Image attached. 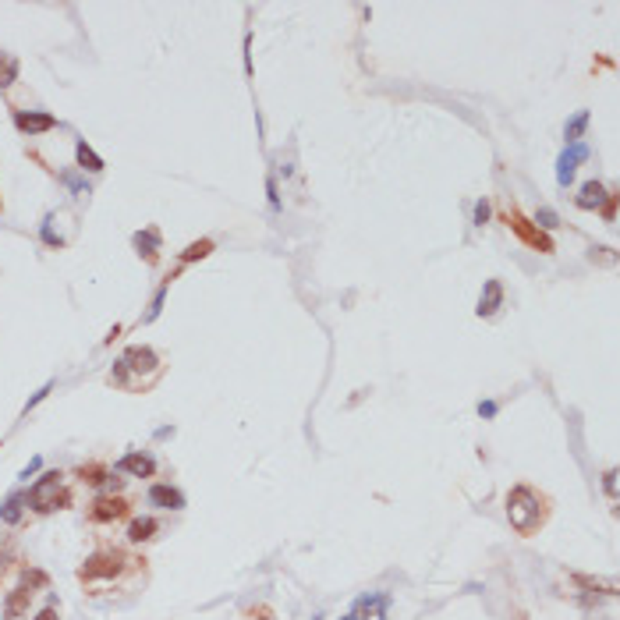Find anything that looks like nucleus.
<instances>
[{
    "mask_svg": "<svg viewBox=\"0 0 620 620\" xmlns=\"http://www.w3.org/2000/svg\"><path fill=\"white\" fill-rule=\"evenodd\" d=\"M135 248L149 259V263H157V231H145V234H135Z\"/></svg>",
    "mask_w": 620,
    "mask_h": 620,
    "instance_id": "nucleus-18",
    "label": "nucleus"
},
{
    "mask_svg": "<svg viewBox=\"0 0 620 620\" xmlns=\"http://www.w3.org/2000/svg\"><path fill=\"white\" fill-rule=\"evenodd\" d=\"M18 78V60L11 53H0V89H8Z\"/></svg>",
    "mask_w": 620,
    "mask_h": 620,
    "instance_id": "nucleus-17",
    "label": "nucleus"
},
{
    "mask_svg": "<svg viewBox=\"0 0 620 620\" xmlns=\"http://www.w3.org/2000/svg\"><path fill=\"white\" fill-rule=\"evenodd\" d=\"M121 564H124V556H121L117 549L92 553L89 560L78 567V578H82V581H92V578H114V574H121Z\"/></svg>",
    "mask_w": 620,
    "mask_h": 620,
    "instance_id": "nucleus-3",
    "label": "nucleus"
},
{
    "mask_svg": "<svg viewBox=\"0 0 620 620\" xmlns=\"http://www.w3.org/2000/svg\"><path fill=\"white\" fill-rule=\"evenodd\" d=\"M124 511H128V504L121 496H100L92 504V521H117V517H124Z\"/></svg>",
    "mask_w": 620,
    "mask_h": 620,
    "instance_id": "nucleus-10",
    "label": "nucleus"
},
{
    "mask_svg": "<svg viewBox=\"0 0 620 620\" xmlns=\"http://www.w3.org/2000/svg\"><path fill=\"white\" fill-rule=\"evenodd\" d=\"M507 517L517 535H535L546 521V496H539L532 486H514L507 493Z\"/></svg>",
    "mask_w": 620,
    "mask_h": 620,
    "instance_id": "nucleus-1",
    "label": "nucleus"
},
{
    "mask_svg": "<svg viewBox=\"0 0 620 620\" xmlns=\"http://www.w3.org/2000/svg\"><path fill=\"white\" fill-rule=\"evenodd\" d=\"M603 486H606V493L613 496V493H617V472H606V482H603Z\"/></svg>",
    "mask_w": 620,
    "mask_h": 620,
    "instance_id": "nucleus-30",
    "label": "nucleus"
},
{
    "mask_svg": "<svg viewBox=\"0 0 620 620\" xmlns=\"http://www.w3.org/2000/svg\"><path fill=\"white\" fill-rule=\"evenodd\" d=\"M0 521H8V524H18L21 521V496H8L4 507H0Z\"/></svg>",
    "mask_w": 620,
    "mask_h": 620,
    "instance_id": "nucleus-19",
    "label": "nucleus"
},
{
    "mask_svg": "<svg viewBox=\"0 0 620 620\" xmlns=\"http://www.w3.org/2000/svg\"><path fill=\"white\" fill-rule=\"evenodd\" d=\"M36 620H57V606H46V610H39V613H36Z\"/></svg>",
    "mask_w": 620,
    "mask_h": 620,
    "instance_id": "nucleus-31",
    "label": "nucleus"
},
{
    "mask_svg": "<svg viewBox=\"0 0 620 620\" xmlns=\"http://www.w3.org/2000/svg\"><path fill=\"white\" fill-rule=\"evenodd\" d=\"M387 606H390V596L387 592H369L355 603V620H387Z\"/></svg>",
    "mask_w": 620,
    "mask_h": 620,
    "instance_id": "nucleus-8",
    "label": "nucleus"
},
{
    "mask_svg": "<svg viewBox=\"0 0 620 620\" xmlns=\"http://www.w3.org/2000/svg\"><path fill=\"white\" fill-rule=\"evenodd\" d=\"M4 567H8V556H4V553H0V571H4Z\"/></svg>",
    "mask_w": 620,
    "mask_h": 620,
    "instance_id": "nucleus-32",
    "label": "nucleus"
},
{
    "mask_svg": "<svg viewBox=\"0 0 620 620\" xmlns=\"http://www.w3.org/2000/svg\"><path fill=\"white\" fill-rule=\"evenodd\" d=\"M507 224L517 231V238L524 241V245H532V248H539V252H553V241L532 224V220H524L521 213H507Z\"/></svg>",
    "mask_w": 620,
    "mask_h": 620,
    "instance_id": "nucleus-4",
    "label": "nucleus"
},
{
    "mask_svg": "<svg viewBox=\"0 0 620 620\" xmlns=\"http://www.w3.org/2000/svg\"><path fill=\"white\" fill-rule=\"evenodd\" d=\"M500 301H504V287H500V281H486V291H482V298H479V308H475V312H479V316H493L496 308H500Z\"/></svg>",
    "mask_w": 620,
    "mask_h": 620,
    "instance_id": "nucleus-13",
    "label": "nucleus"
},
{
    "mask_svg": "<svg viewBox=\"0 0 620 620\" xmlns=\"http://www.w3.org/2000/svg\"><path fill=\"white\" fill-rule=\"evenodd\" d=\"M75 157H78V167L89 170V174H100V170H103V160L96 157V152H92V145H89L85 139L75 145Z\"/></svg>",
    "mask_w": 620,
    "mask_h": 620,
    "instance_id": "nucleus-15",
    "label": "nucleus"
},
{
    "mask_svg": "<svg viewBox=\"0 0 620 620\" xmlns=\"http://www.w3.org/2000/svg\"><path fill=\"white\" fill-rule=\"evenodd\" d=\"M535 227L546 234V231H556V227H560V220H556V213H553V209H539V213H535Z\"/></svg>",
    "mask_w": 620,
    "mask_h": 620,
    "instance_id": "nucleus-22",
    "label": "nucleus"
},
{
    "mask_svg": "<svg viewBox=\"0 0 620 620\" xmlns=\"http://www.w3.org/2000/svg\"><path fill=\"white\" fill-rule=\"evenodd\" d=\"M585 124H588V110H578V114H574V117L567 121V132H564V135H567V142H571V145H574V142L581 139Z\"/></svg>",
    "mask_w": 620,
    "mask_h": 620,
    "instance_id": "nucleus-20",
    "label": "nucleus"
},
{
    "mask_svg": "<svg viewBox=\"0 0 620 620\" xmlns=\"http://www.w3.org/2000/svg\"><path fill=\"white\" fill-rule=\"evenodd\" d=\"M78 475H82V482H89V486H100V482H103V468H96V464L78 468Z\"/></svg>",
    "mask_w": 620,
    "mask_h": 620,
    "instance_id": "nucleus-23",
    "label": "nucleus"
},
{
    "mask_svg": "<svg viewBox=\"0 0 620 620\" xmlns=\"http://www.w3.org/2000/svg\"><path fill=\"white\" fill-rule=\"evenodd\" d=\"M149 504H157L163 511H181L184 507V496L174 489V486H152L149 489Z\"/></svg>",
    "mask_w": 620,
    "mask_h": 620,
    "instance_id": "nucleus-12",
    "label": "nucleus"
},
{
    "mask_svg": "<svg viewBox=\"0 0 620 620\" xmlns=\"http://www.w3.org/2000/svg\"><path fill=\"white\" fill-rule=\"evenodd\" d=\"M64 500L60 496V472H46L33 489H28V504H33L39 514H46V511H57V504Z\"/></svg>",
    "mask_w": 620,
    "mask_h": 620,
    "instance_id": "nucleus-2",
    "label": "nucleus"
},
{
    "mask_svg": "<svg viewBox=\"0 0 620 620\" xmlns=\"http://www.w3.org/2000/svg\"><path fill=\"white\" fill-rule=\"evenodd\" d=\"M588 160V145L585 142H574V145H567L564 152H560V160H556V181L567 184L574 181V170H578V163H585Z\"/></svg>",
    "mask_w": 620,
    "mask_h": 620,
    "instance_id": "nucleus-5",
    "label": "nucleus"
},
{
    "mask_svg": "<svg viewBox=\"0 0 620 620\" xmlns=\"http://www.w3.org/2000/svg\"><path fill=\"white\" fill-rule=\"evenodd\" d=\"M33 585H46V574L43 571H25V588L33 592Z\"/></svg>",
    "mask_w": 620,
    "mask_h": 620,
    "instance_id": "nucleus-24",
    "label": "nucleus"
},
{
    "mask_svg": "<svg viewBox=\"0 0 620 620\" xmlns=\"http://www.w3.org/2000/svg\"><path fill=\"white\" fill-rule=\"evenodd\" d=\"M15 128L25 135H39L57 128V117L53 114H39V110H15Z\"/></svg>",
    "mask_w": 620,
    "mask_h": 620,
    "instance_id": "nucleus-7",
    "label": "nucleus"
},
{
    "mask_svg": "<svg viewBox=\"0 0 620 620\" xmlns=\"http://www.w3.org/2000/svg\"><path fill=\"white\" fill-rule=\"evenodd\" d=\"M209 252H213V241H195V245H188V248L181 252V259H184V263H195V259H206Z\"/></svg>",
    "mask_w": 620,
    "mask_h": 620,
    "instance_id": "nucleus-21",
    "label": "nucleus"
},
{
    "mask_svg": "<svg viewBox=\"0 0 620 620\" xmlns=\"http://www.w3.org/2000/svg\"><path fill=\"white\" fill-rule=\"evenodd\" d=\"M486 220H489V199H482V202H479V206H475V224H479V227H482V224H486Z\"/></svg>",
    "mask_w": 620,
    "mask_h": 620,
    "instance_id": "nucleus-25",
    "label": "nucleus"
},
{
    "mask_svg": "<svg viewBox=\"0 0 620 620\" xmlns=\"http://www.w3.org/2000/svg\"><path fill=\"white\" fill-rule=\"evenodd\" d=\"M28 599H33L28 588H15V592L8 596V603H4V620H18L28 610Z\"/></svg>",
    "mask_w": 620,
    "mask_h": 620,
    "instance_id": "nucleus-14",
    "label": "nucleus"
},
{
    "mask_svg": "<svg viewBox=\"0 0 620 620\" xmlns=\"http://www.w3.org/2000/svg\"><path fill=\"white\" fill-rule=\"evenodd\" d=\"M578 206H581V209H603L606 216H613V195L603 188L599 181L581 184V192H578Z\"/></svg>",
    "mask_w": 620,
    "mask_h": 620,
    "instance_id": "nucleus-6",
    "label": "nucleus"
},
{
    "mask_svg": "<svg viewBox=\"0 0 620 620\" xmlns=\"http://www.w3.org/2000/svg\"><path fill=\"white\" fill-rule=\"evenodd\" d=\"M160 524L152 521V517H135L132 521V529H128V539L132 542H145V539H152V532H157Z\"/></svg>",
    "mask_w": 620,
    "mask_h": 620,
    "instance_id": "nucleus-16",
    "label": "nucleus"
},
{
    "mask_svg": "<svg viewBox=\"0 0 620 620\" xmlns=\"http://www.w3.org/2000/svg\"><path fill=\"white\" fill-rule=\"evenodd\" d=\"M117 472H128L135 479H149L152 472H157V461H152L149 454H124L117 461Z\"/></svg>",
    "mask_w": 620,
    "mask_h": 620,
    "instance_id": "nucleus-9",
    "label": "nucleus"
},
{
    "mask_svg": "<svg viewBox=\"0 0 620 620\" xmlns=\"http://www.w3.org/2000/svg\"><path fill=\"white\" fill-rule=\"evenodd\" d=\"M266 192H269V206H273V209H281V195H276V181H273V177L266 181Z\"/></svg>",
    "mask_w": 620,
    "mask_h": 620,
    "instance_id": "nucleus-26",
    "label": "nucleus"
},
{
    "mask_svg": "<svg viewBox=\"0 0 620 620\" xmlns=\"http://www.w3.org/2000/svg\"><path fill=\"white\" fill-rule=\"evenodd\" d=\"M479 415H482V418H493V415H496V400H482V405H479Z\"/></svg>",
    "mask_w": 620,
    "mask_h": 620,
    "instance_id": "nucleus-27",
    "label": "nucleus"
},
{
    "mask_svg": "<svg viewBox=\"0 0 620 620\" xmlns=\"http://www.w3.org/2000/svg\"><path fill=\"white\" fill-rule=\"evenodd\" d=\"M50 390H53V383H46V387H43L39 393H33V397H28V408H36V405H39V400H43V397H46Z\"/></svg>",
    "mask_w": 620,
    "mask_h": 620,
    "instance_id": "nucleus-28",
    "label": "nucleus"
},
{
    "mask_svg": "<svg viewBox=\"0 0 620 620\" xmlns=\"http://www.w3.org/2000/svg\"><path fill=\"white\" fill-rule=\"evenodd\" d=\"M121 362L128 365V369H135V372H152V369L160 365V358H157V351H152V348H128Z\"/></svg>",
    "mask_w": 620,
    "mask_h": 620,
    "instance_id": "nucleus-11",
    "label": "nucleus"
},
{
    "mask_svg": "<svg viewBox=\"0 0 620 620\" xmlns=\"http://www.w3.org/2000/svg\"><path fill=\"white\" fill-rule=\"evenodd\" d=\"M39 464H43V461H39V457H33V461H28V468L21 472V479H28V475H36V472H39Z\"/></svg>",
    "mask_w": 620,
    "mask_h": 620,
    "instance_id": "nucleus-29",
    "label": "nucleus"
},
{
    "mask_svg": "<svg viewBox=\"0 0 620 620\" xmlns=\"http://www.w3.org/2000/svg\"><path fill=\"white\" fill-rule=\"evenodd\" d=\"M340 620H355V617H340Z\"/></svg>",
    "mask_w": 620,
    "mask_h": 620,
    "instance_id": "nucleus-33",
    "label": "nucleus"
}]
</instances>
